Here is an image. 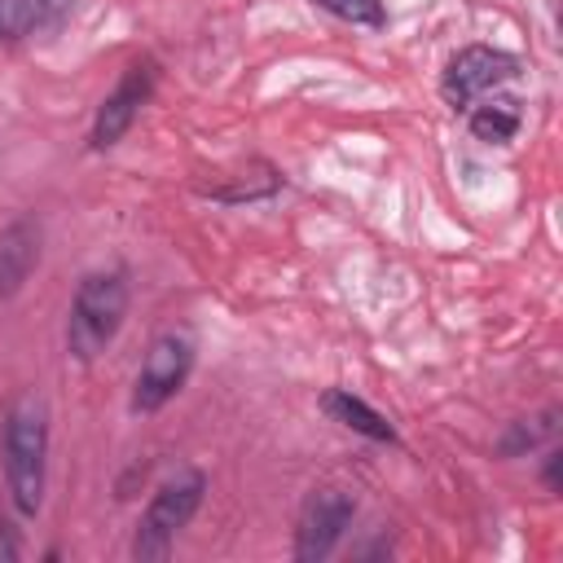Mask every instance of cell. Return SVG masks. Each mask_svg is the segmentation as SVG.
I'll use <instances>...</instances> for the list:
<instances>
[{
    "mask_svg": "<svg viewBox=\"0 0 563 563\" xmlns=\"http://www.w3.org/2000/svg\"><path fill=\"white\" fill-rule=\"evenodd\" d=\"M48 471V409L35 391H22L4 409V479L18 515H35L44 501Z\"/></svg>",
    "mask_w": 563,
    "mask_h": 563,
    "instance_id": "cell-1",
    "label": "cell"
},
{
    "mask_svg": "<svg viewBox=\"0 0 563 563\" xmlns=\"http://www.w3.org/2000/svg\"><path fill=\"white\" fill-rule=\"evenodd\" d=\"M128 317V282L123 273H88L70 299V321H66V347L75 361H97L119 325Z\"/></svg>",
    "mask_w": 563,
    "mask_h": 563,
    "instance_id": "cell-2",
    "label": "cell"
},
{
    "mask_svg": "<svg viewBox=\"0 0 563 563\" xmlns=\"http://www.w3.org/2000/svg\"><path fill=\"white\" fill-rule=\"evenodd\" d=\"M202 488H207V479H202L198 471H194V475H180V479H167V484L150 497V506L141 510V519H136L132 559H141V563L167 559L176 532L194 519V510H198V501H202Z\"/></svg>",
    "mask_w": 563,
    "mask_h": 563,
    "instance_id": "cell-3",
    "label": "cell"
},
{
    "mask_svg": "<svg viewBox=\"0 0 563 563\" xmlns=\"http://www.w3.org/2000/svg\"><path fill=\"white\" fill-rule=\"evenodd\" d=\"M194 369V343L185 334H158L141 361L136 387H132V409L136 413H154L163 409L189 378Z\"/></svg>",
    "mask_w": 563,
    "mask_h": 563,
    "instance_id": "cell-4",
    "label": "cell"
},
{
    "mask_svg": "<svg viewBox=\"0 0 563 563\" xmlns=\"http://www.w3.org/2000/svg\"><path fill=\"white\" fill-rule=\"evenodd\" d=\"M519 75V62L501 48H488V44H466L462 53L449 57L444 66V79H440V92L453 110H466L479 92H493L497 84L515 79Z\"/></svg>",
    "mask_w": 563,
    "mask_h": 563,
    "instance_id": "cell-5",
    "label": "cell"
},
{
    "mask_svg": "<svg viewBox=\"0 0 563 563\" xmlns=\"http://www.w3.org/2000/svg\"><path fill=\"white\" fill-rule=\"evenodd\" d=\"M356 515V501L343 493V488H312L303 510H299V528H295V559L299 563H312V559H325L343 528L352 523Z\"/></svg>",
    "mask_w": 563,
    "mask_h": 563,
    "instance_id": "cell-6",
    "label": "cell"
},
{
    "mask_svg": "<svg viewBox=\"0 0 563 563\" xmlns=\"http://www.w3.org/2000/svg\"><path fill=\"white\" fill-rule=\"evenodd\" d=\"M150 92H154V62H132V66L123 70V79L114 84V92L101 101L97 119H92V132H88L92 150L119 145L123 132L132 128V119L141 114V106L150 101Z\"/></svg>",
    "mask_w": 563,
    "mask_h": 563,
    "instance_id": "cell-7",
    "label": "cell"
},
{
    "mask_svg": "<svg viewBox=\"0 0 563 563\" xmlns=\"http://www.w3.org/2000/svg\"><path fill=\"white\" fill-rule=\"evenodd\" d=\"M40 264V224L31 216H18L0 229V299L18 295Z\"/></svg>",
    "mask_w": 563,
    "mask_h": 563,
    "instance_id": "cell-8",
    "label": "cell"
},
{
    "mask_svg": "<svg viewBox=\"0 0 563 563\" xmlns=\"http://www.w3.org/2000/svg\"><path fill=\"white\" fill-rule=\"evenodd\" d=\"M321 409L334 418V422H343V427H352V431H361L365 440H378V444H396V427L374 409V405H365L361 396H352V391H343V387H330L325 396H321Z\"/></svg>",
    "mask_w": 563,
    "mask_h": 563,
    "instance_id": "cell-9",
    "label": "cell"
},
{
    "mask_svg": "<svg viewBox=\"0 0 563 563\" xmlns=\"http://www.w3.org/2000/svg\"><path fill=\"white\" fill-rule=\"evenodd\" d=\"M70 0H0V40H26L44 26H53Z\"/></svg>",
    "mask_w": 563,
    "mask_h": 563,
    "instance_id": "cell-10",
    "label": "cell"
},
{
    "mask_svg": "<svg viewBox=\"0 0 563 563\" xmlns=\"http://www.w3.org/2000/svg\"><path fill=\"white\" fill-rule=\"evenodd\" d=\"M471 132H475V141H484V145H506L515 132H519V110H515V101H488V106H479V110H471Z\"/></svg>",
    "mask_w": 563,
    "mask_h": 563,
    "instance_id": "cell-11",
    "label": "cell"
},
{
    "mask_svg": "<svg viewBox=\"0 0 563 563\" xmlns=\"http://www.w3.org/2000/svg\"><path fill=\"white\" fill-rule=\"evenodd\" d=\"M554 427H559V409H545L541 418H519V422H510V431H506V440H501V453L515 457V453H523V449H537L541 440L554 435Z\"/></svg>",
    "mask_w": 563,
    "mask_h": 563,
    "instance_id": "cell-12",
    "label": "cell"
},
{
    "mask_svg": "<svg viewBox=\"0 0 563 563\" xmlns=\"http://www.w3.org/2000/svg\"><path fill=\"white\" fill-rule=\"evenodd\" d=\"M317 4L330 9L334 18L352 22V26H383V22H387L383 0H317Z\"/></svg>",
    "mask_w": 563,
    "mask_h": 563,
    "instance_id": "cell-13",
    "label": "cell"
},
{
    "mask_svg": "<svg viewBox=\"0 0 563 563\" xmlns=\"http://www.w3.org/2000/svg\"><path fill=\"white\" fill-rule=\"evenodd\" d=\"M559 462H563V453L550 449V457H545V484H550V488H559Z\"/></svg>",
    "mask_w": 563,
    "mask_h": 563,
    "instance_id": "cell-14",
    "label": "cell"
},
{
    "mask_svg": "<svg viewBox=\"0 0 563 563\" xmlns=\"http://www.w3.org/2000/svg\"><path fill=\"white\" fill-rule=\"evenodd\" d=\"M0 559H18V545L9 541V532H4V523H0Z\"/></svg>",
    "mask_w": 563,
    "mask_h": 563,
    "instance_id": "cell-15",
    "label": "cell"
}]
</instances>
